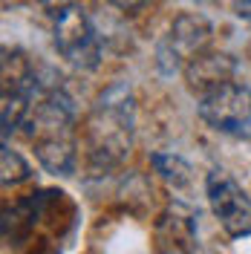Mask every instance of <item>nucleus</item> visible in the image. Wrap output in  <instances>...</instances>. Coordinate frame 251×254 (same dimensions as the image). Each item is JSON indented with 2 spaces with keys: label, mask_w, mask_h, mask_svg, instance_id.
I'll return each mask as SVG.
<instances>
[{
  "label": "nucleus",
  "mask_w": 251,
  "mask_h": 254,
  "mask_svg": "<svg viewBox=\"0 0 251 254\" xmlns=\"http://www.w3.org/2000/svg\"><path fill=\"white\" fill-rule=\"evenodd\" d=\"M237 15L251 20V0H240V6H237Z\"/></svg>",
  "instance_id": "nucleus-12"
},
{
  "label": "nucleus",
  "mask_w": 251,
  "mask_h": 254,
  "mask_svg": "<svg viewBox=\"0 0 251 254\" xmlns=\"http://www.w3.org/2000/svg\"><path fill=\"white\" fill-rule=\"evenodd\" d=\"M35 144V156L41 162V168H47L55 176H69L75 171V136H63V139H44Z\"/></svg>",
  "instance_id": "nucleus-8"
},
{
  "label": "nucleus",
  "mask_w": 251,
  "mask_h": 254,
  "mask_svg": "<svg viewBox=\"0 0 251 254\" xmlns=\"http://www.w3.org/2000/svg\"><path fill=\"white\" fill-rule=\"evenodd\" d=\"M211 41V23L205 20L202 15H179L173 20L171 32L165 35V41L159 44V52H156V61H159V69L162 72H176L182 66H188L199 52H205Z\"/></svg>",
  "instance_id": "nucleus-5"
},
{
  "label": "nucleus",
  "mask_w": 251,
  "mask_h": 254,
  "mask_svg": "<svg viewBox=\"0 0 251 254\" xmlns=\"http://www.w3.org/2000/svg\"><path fill=\"white\" fill-rule=\"evenodd\" d=\"M159 243H165L162 249H173V252H185L193 249L196 243V220L188 208L173 205L168 214H162L159 220Z\"/></svg>",
  "instance_id": "nucleus-7"
},
{
  "label": "nucleus",
  "mask_w": 251,
  "mask_h": 254,
  "mask_svg": "<svg viewBox=\"0 0 251 254\" xmlns=\"http://www.w3.org/2000/svg\"><path fill=\"white\" fill-rule=\"evenodd\" d=\"M196 107L202 122L214 127L217 133L234 136V139H251V87L225 81L199 95Z\"/></svg>",
  "instance_id": "nucleus-3"
},
{
  "label": "nucleus",
  "mask_w": 251,
  "mask_h": 254,
  "mask_svg": "<svg viewBox=\"0 0 251 254\" xmlns=\"http://www.w3.org/2000/svg\"><path fill=\"white\" fill-rule=\"evenodd\" d=\"M205 196L211 202L214 217L231 237H249L251 234V199L249 193L240 188L231 174L214 168L205 176Z\"/></svg>",
  "instance_id": "nucleus-4"
},
{
  "label": "nucleus",
  "mask_w": 251,
  "mask_h": 254,
  "mask_svg": "<svg viewBox=\"0 0 251 254\" xmlns=\"http://www.w3.org/2000/svg\"><path fill=\"white\" fill-rule=\"evenodd\" d=\"M234 72H237V64L231 61V55H205V52H199L185 66L188 84L199 95L225 84V81H234Z\"/></svg>",
  "instance_id": "nucleus-6"
},
{
  "label": "nucleus",
  "mask_w": 251,
  "mask_h": 254,
  "mask_svg": "<svg viewBox=\"0 0 251 254\" xmlns=\"http://www.w3.org/2000/svg\"><path fill=\"white\" fill-rule=\"evenodd\" d=\"M107 3L116 6V9H122V12H130V15H133V12H139L141 6H147L150 0H107Z\"/></svg>",
  "instance_id": "nucleus-11"
},
{
  "label": "nucleus",
  "mask_w": 251,
  "mask_h": 254,
  "mask_svg": "<svg viewBox=\"0 0 251 254\" xmlns=\"http://www.w3.org/2000/svg\"><path fill=\"white\" fill-rule=\"evenodd\" d=\"M136 125V101L125 84H113L98 95L93 113L87 119V156L95 168L107 171L122 165L133 147Z\"/></svg>",
  "instance_id": "nucleus-1"
},
{
  "label": "nucleus",
  "mask_w": 251,
  "mask_h": 254,
  "mask_svg": "<svg viewBox=\"0 0 251 254\" xmlns=\"http://www.w3.org/2000/svg\"><path fill=\"white\" fill-rule=\"evenodd\" d=\"M153 168H156V174L162 176L165 182H171V185H185L190 179L188 162L182 156H176V153H153Z\"/></svg>",
  "instance_id": "nucleus-9"
},
{
  "label": "nucleus",
  "mask_w": 251,
  "mask_h": 254,
  "mask_svg": "<svg viewBox=\"0 0 251 254\" xmlns=\"http://www.w3.org/2000/svg\"><path fill=\"white\" fill-rule=\"evenodd\" d=\"M29 174H32L29 165L3 142V185H9V182H12V185H15V182H23V179H29Z\"/></svg>",
  "instance_id": "nucleus-10"
},
{
  "label": "nucleus",
  "mask_w": 251,
  "mask_h": 254,
  "mask_svg": "<svg viewBox=\"0 0 251 254\" xmlns=\"http://www.w3.org/2000/svg\"><path fill=\"white\" fill-rule=\"evenodd\" d=\"M196 3H211V0H196Z\"/></svg>",
  "instance_id": "nucleus-13"
},
{
  "label": "nucleus",
  "mask_w": 251,
  "mask_h": 254,
  "mask_svg": "<svg viewBox=\"0 0 251 254\" xmlns=\"http://www.w3.org/2000/svg\"><path fill=\"white\" fill-rule=\"evenodd\" d=\"M49 32H52V44L58 49L66 64L78 66V69H95L101 61V44L90 15L81 9L78 3L58 0L49 9Z\"/></svg>",
  "instance_id": "nucleus-2"
}]
</instances>
